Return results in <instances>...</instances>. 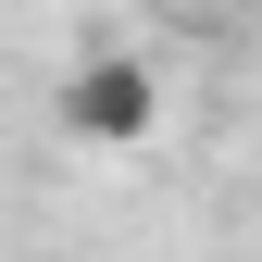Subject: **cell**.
<instances>
[{
  "label": "cell",
  "mask_w": 262,
  "mask_h": 262,
  "mask_svg": "<svg viewBox=\"0 0 262 262\" xmlns=\"http://www.w3.org/2000/svg\"><path fill=\"white\" fill-rule=\"evenodd\" d=\"M162 125V75L138 50H88L75 75H62V138H88V150H138Z\"/></svg>",
  "instance_id": "1"
},
{
  "label": "cell",
  "mask_w": 262,
  "mask_h": 262,
  "mask_svg": "<svg viewBox=\"0 0 262 262\" xmlns=\"http://www.w3.org/2000/svg\"><path fill=\"white\" fill-rule=\"evenodd\" d=\"M175 13H237V0H175Z\"/></svg>",
  "instance_id": "2"
}]
</instances>
